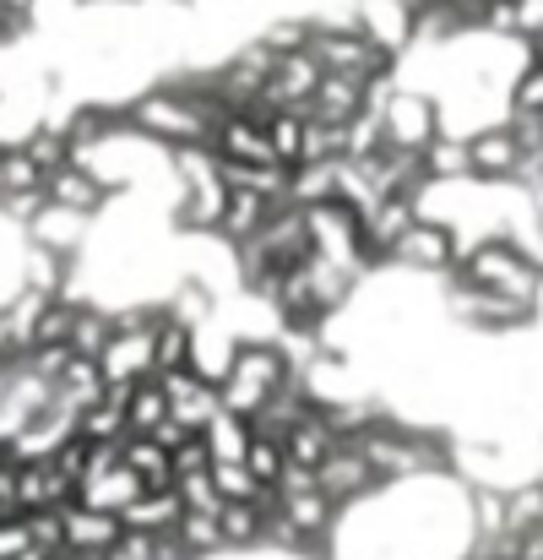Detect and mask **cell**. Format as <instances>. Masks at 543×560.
Masks as SVG:
<instances>
[{
    "instance_id": "obj_27",
    "label": "cell",
    "mask_w": 543,
    "mask_h": 560,
    "mask_svg": "<svg viewBox=\"0 0 543 560\" xmlns=\"http://www.w3.org/2000/svg\"><path fill=\"white\" fill-rule=\"evenodd\" d=\"M55 560H104V556H55Z\"/></svg>"
},
{
    "instance_id": "obj_11",
    "label": "cell",
    "mask_w": 543,
    "mask_h": 560,
    "mask_svg": "<svg viewBox=\"0 0 543 560\" xmlns=\"http://www.w3.org/2000/svg\"><path fill=\"white\" fill-rule=\"evenodd\" d=\"M185 517L180 495L175 490H147V495H137L126 512H120V528L126 534H147V539H158V534H175Z\"/></svg>"
},
{
    "instance_id": "obj_25",
    "label": "cell",
    "mask_w": 543,
    "mask_h": 560,
    "mask_svg": "<svg viewBox=\"0 0 543 560\" xmlns=\"http://www.w3.org/2000/svg\"><path fill=\"white\" fill-rule=\"evenodd\" d=\"M190 474H212V452L201 435H190L180 452H175V479H190Z\"/></svg>"
},
{
    "instance_id": "obj_28",
    "label": "cell",
    "mask_w": 543,
    "mask_h": 560,
    "mask_svg": "<svg viewBox=\"0 0 543 560\" xmlns=\"http://www.w3.org/2000/svg\"><path fill=\"white\" fill-rule=\"evenodd\" d=\"M82 5H98V0H82Z\"/></svg>"
},
{
    "instance_id": "obj_22",
    "label": "cell",
    "mask_w": 543,
    "mask_h": 560,
    "mask_svg": "<svg viewBox=\"0 0 543 560\" xmlns=\"http://www.w3.org/2000/svg\"><path fill=\"white\" fill-rule=\"evenodd\" d=\"M175 495H180L185 512H206V517H217V512H223V495H217L212 474H190V479H175Z\"/></svg>"
},
{
    "instance_id": "obj_13",
    "label": "cell",
    "mask_w": 543,
    "mask_h": 560,
    "mask_svg": "<svg viewBox=\"0 0 543 560\" xmlns=\"http://www.w3.org/2000/svg\"><path fill=\"white\" fill-rule=\"evenodd\" d=\"M120 452H126V468L142 479V490H175V457H169L158 441H147V435H131Z\"/></svg>"
},
{
    "instance_id": "obj_3",
    "label": "cell",
    "mask_w": 543,
    "mask_h": 560,
    "mask_svg": "<svg viewBox=\"0 0 543 560\" xmlns=\"http://www.w3.org/2000/svg\"><path fill=\"white\" fill-rule=\"evenodd\" d=\"M468 153H473V180L479 186H517V175H522V142H517V131H511V115L500 120V126H484V131H473L468 137Z\"/></svg>"
},
{
    "instance_id": "obj_8",
    "label": "cell",
    "mask_w": 543,
    "mask_h": 560,
    "mask_svg": "<svg viewBox=\"0 0 543 560\" xmlns=\"http://www.w3.org/2000/svg\"><path fill=\"white\" fill-rule=\"evenodd\" d=\"M60 523H66V556H109L115 545H120V517H109V512H93V506H82V501H71L66 512H60Z\"/></svg>"
},
{
    "instance_id": "obj_9",
    "label": "cell",
    "mask_w": 543,
    "mask_h": 560,
    "mask_svg": "<svg viewBox=\"0 0 543 560\" xmlns=\"http://www.w3.org/2000/svg\"><path fill=\"white\" fill-rule=\"evenodd\" d=\"M82 240H87V218H76V212H66V207H44V212L27 223V245H33V250H49V256H66V261H76Z\"/></svg>"
},
{
    "instance_id": "obj_26",
    "label": "cell",
    "mask_w": 543,
    "mask_h": 560,
    "mask_svg": "<svg viewBox=\"0 0 543 560\" xmlns=\"http://www.w3.org/2000/svg\"><path fill=\"white\" fill-rule=\"evenodd\" d=\"M104 560H153V539L147 534H120V545Z\"/></svg>"
},
{
    "instance_id": "obj_16",
    "label": "cell",
    "mask_w": 543,
    "mask_h": 560,
    "mask_svg": "<svg viewBox=\"0 0 543 560\" xmlns=\"http://www.w3.org/2000/svg\"><path fill=\"white\" fill-rule=\"evenodd\" d=\"M217 528H223V550H256V545H267V512L261 506L228 501L217 512Z\"/></svg>"
},
{
    "instance_id": "obj_15",
    "label": "cell",
    "mask_w": 543,
    "mask_h": 560,
    "mask_svg": "<svg viewBox=\"0 0 543 560\" xmlns=\"http://www.w3.org/2000/svg\"><path fill=\"white\" fill-rule=\"evenodd\" d=\"M201 441H206L212 468H217V463H245V452H250L256 430H250V419H239V413H217V419L201 430Z\"/></svg>"
},
{
    "instance_id": "obj_29",
    "label": "cell",
    "mask_w": 543,
    "mask_h": 560,
    "mask_svg": "<svg viewBox=\"0 0 543 560\" xmlns=\"http://www.w3.org/2000/svg\"><path fill=\"white\" fill-rule=\"evenodd\" d=\"M462 560H468V556H462Z\"/></svg>"
},
{
    "instance_id": "obj_7",
    "label": "cell",
    "mask_w": 543,
    "mask_h": 560,
    "mask_svg": "<svg viewBox=\"0 0 543 560\" xmlns=\"http://www.w3.org/2000/svg\"><path fill=\"white\" fill-rule=\"evenodd\" d=\"M44 196H49V207H66V212H76V218L93 223V212H104V201L115 196V186L93 164H66L60 175L44 180Z\"/></svg>"
},
{
    "instance_id": "obj_4",
    "label": "cell",
    "mask_w": 543,
    "mask_h": 560,
    "mask_svg": "<svg viewBox=\"0 0 543 560\" xmlns=\"http://www.w3.org/2000/svg\"><path fill=\"white\" fill-rule=\"evenodd\" d=\"M349 27L359 38H369L380 55H391V60H402L413 49V5L408 0H359Z\"/></svg>"
},
{
    "instance_id": "obj_23",
    "label": "cell",
    "mask_w": 543,
    "mask_h": 560,
    "mask_svg": "<svg viewBox=\"0 0 543 560\" xmlns=\"http://www.w3.org/2000/svg\"><path fill=\"white\" fill-rule=\"evenodd\" d=\"M16 485H22V457L11 452V441H0V517L16 512ZM22 517V512H16Z\"/></svg>"
},
{
    "instance_id": "obj_10",
    "label": "cell",
    "mask_w": 543,
    "mask_h": 560,
    "mask_svg": "<svg viewBox=\"0 0 543 560\" xmlns=\"http://www.w3.org/2000/svg\"><path fill=\"white\" fill-rule=\"evenodd\" d=\"M359 115H364V82H349V77H321V88H316V98L305 109V120H321L332 131H349Z\"/></svg>"
},
{
    "instance_id": "obj_14",
    "label": "cell",
    "mask_w": 543,
    "mask_h": 560,
    "mask_svg": "<svg viewBox=\"0 0 543 560\" xmlns=\"http://www.w3.org/2000/svg\"><path fill=\"white\" fill-rule=\"evenodd\" d=\"M424 175H429V186H462V180H473L468 137H440V142L424 153Z\"/></svg>"
},
{
    "instance_id": "obj_5",
    "label": "cell",
    "mask_w": 543,
    "mask_h": 560,
    "mask_svg": "<svg viewBox=\"0 0 543 560\" xmlns=\"http://www.w3.org/2000/svg\"><path fill=\"white\" fill-rule=\"evenodd\" d=\"M164 397H169V424H180L185 435H201L223 402H217V386L201 381L196 371H180V375H164Z\"/></svg>"
},
{
    "instance_id": "obj_24",
    "label": "cell",
    "mask_w": 543,
    "mask_h": 560,
    "mask_svg": "<svg viewBox=\"0 0 543 560\" xmlns=\"http://www.w3.org/2000/svg\"><path fill=\"white\" fill-rule=\"evenodd\" d=\"M33 550V534H27V517H0V560H22Z\"/></svg>"
},
{
    "instance_id": "obj_19",
    "label": "cell",
    "mask_w": 543,
    "mask_h": 560,
    "mask_svg": "<svg viewBox=\"0 0 543 560\" xmlns=\"http://www.w3.org/2000/svg\"><path fill=\"white\" fill-rule=\"evenodd\" d=\"M109 338H115V316L98 311V305H82L76 332H71V354H76V360H98V354L109 349Z\"/></svg>"
},
{
    "instance_id": "obj_17",
    "label": "cell",
    "mask_w": 543,
    "mask_h": 560,
    "mask_svg": "<svg viewBox=\"0 0 543 560\" xmlns=\"http://www.w3.org/2000/svg\"><path fill=\"white\" fill-rule=\"evenodd\" d=\"M126 413H131V435H158V430L169 424V397H164V381H137V386H131Z\"/></svg>"
},
{
    "instance_id": "obj_18",
    "label": "cell",
    "mask_w": 543,
    "mask_h": 560,
    "mask_svg": "<svg viewBox=\"0 0 543 560\" xmlns=\"http://www.w3.org/2000/svg\"><path fill=\"white\" fill-rule=\"evenodd\" d=\"M190 371V327L180 322H158V332H153V381H164V375H180Z\"/></svg>"
},
{
    "instance_id": "obj_21",
    "label": "cell",
    "mask_w": 543,
    "mask_h": 560,
    "mask_svg": "<svg viewBox=\"0 0 543 560\" xmlns=\"http://www.w3.org/2000/svg\"><path fill=\"white\" fill-rule=\"evenodd\" d=\"M175 539L190 550V560L223 556V528H217V517H206V512H185L180 528H175Z\"/></svg>"
},
{
    "instance_id": "obj_20",
    "label": "cell",
    "mask_w": 543,
    "mask_h": 560,
    "mask_svg": "<svg viewBox=\"0 0 543 560\" xmlns=\"http://www.w3.org/2000/svg\"><path fill=\"white\" fill-rule=\"evenodd\" d=\"M245 468H250V479H256L261 490H278V479L288 474V452H283V441L256 435V441H250V452H245Z\"/></svg>"
},
{
    "instance_id": "obj_6",
    "label": "cell",
    "mask_w": 543,
    "mask_h": 560,
    "mask_svg": "<svg viewBox=\"0 0 543 560\" xmlns=\"http://www.w3.org/2000/svg\"><path fill=\"white\" fill-rule=\"evenodd\" d=\"M76 501V479L49 457V463H22V485H16V512L38 517V512H66Z\"/></svg>"
},
{
    "instance_id": "obj_12",
    "label": "cell",
    "mask_w": 543,
    "mask_h": 560,
    "mask_svg": "<svg viewBox=\"0 0 543 560\" xmlns=\"http://www.w3.org/2000/svg\"><path fill=\"white\" fill-rule=\"evenodd\" d=\"M338 446H343V435H338V430H332L321 413H310V419H305V424H299V430L283 441V452H288V468H305V474H321V468H327V457H332Z\"/></svg>"
},
{
    "instance_id": "obj_1",
    "label": "cell",
    "mask_w": 543,
    "mask_h": 560,
    "mask_svg": "<svg viewBox=\"0 0 543 560\" xmlns=\"http://www.w3.org/2000/svg\"><path fill=\"white\" fill-rule=\"evenodd\" d=\"M462 250H468V240H462L451 223H440V218H424V212H418V223L397 240L391 267H408V272H424V278H451V272H457V261H462Z\"/></svg>"
},
{
    "instance_id": "obj_2",
    "label": "cell",
    "mask_w": 543,
    "mask_h": 560,
    "mask_svg": "<svg viewBox=\"0 0 543 560\" xmlns=\"http://www.w3.org/2000/svg\"><path fill=\"white\" fill-rule=\"evenodd\" d=\"M380 126H386V148L391 153H429L446 137L440 131V104L429 93H418V88H397V98L386 104Z\"/></svg>"
}]
</instances>
